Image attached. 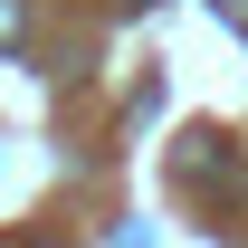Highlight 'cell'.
Listing matches in <instances>:
<instances>
[{
  "label": "cell",
  "mask_w": 248,
  "mask_h": 248,
  "mask_svg": "<svg viewBox=\"0 0 248 248\" xmlns=\"http://www.w3.org/2000/svg\"><path fill=\"white\" fill-rule=\"evenodd\" d=\"M182 172H191L201 191H229V182H239V172H229V153H219V134H191V143H182Z\"/></svg>",
  "instance_id": "obj_1"
},
{
  "label": "cell",
  "mask_w": 248,
  "mask_h": 248,
  "mask_svg": "<svg viewBox=\"0 0 248 248\" xmlns=\"http://www.w3.org/2000/svg\"><path fill=\"white\" fill-rule=\"evenodd\" d=\"M19 38H29V10H19V0H0V48H19Z\"/></svg>",
  "instance_id": "obj_2"
},
{
  "label": "cell",
  "mask_w": 248,
  "mask_h": 248,
  "mask_svg": "<svg viewBox=\"0 0 248 248\" xmlns=\"http://www.w3.org/2000/svg\"><path fill=\"white\" fill-rule=\"evenodd\" d=\"M219 19H229V29H248V0H219Z\"/></svg>",
  "instance_id": "obj_3"
},
{
  "label": "cell",
  "mask_w": 248,
  "mask_h": 248,
  "mask_svg": "<svg viewBox=\"0 0 248 248\" xmlns=\"http://www.w3.org/2000/svg\"><path fill=\"white\" fill-rule=\"evenodd\" d=\"M124 10H153V0H124Z\"/></svg>",
  "instance_id": "obj_4"
}]
</instances>
